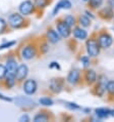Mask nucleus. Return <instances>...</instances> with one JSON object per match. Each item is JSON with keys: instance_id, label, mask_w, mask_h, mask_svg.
I'll use <instances>...</instances> for the list:
<instances>
[{"instance_id": "1a4fd4ad", "label": "nucleus", "mask_w": 114, "mask_h": 122, "mask_svg": "<svg viewBox=\"0 0 114 122\" xmlns=\"http://www.w3.org/2000/svg\"><path fill=\"white\" fill-rule=\"evenodd\" d=\"M28 72H29V69L25 64L18 66V70H16V73H15V78L18 81H22L28 75Z\"/></svg>"}, {"instance_id": "c9c22d12", "label": "nucleus", "mask_w": 114, "mask_h": 122, "mask_svg": "<svg viewBox=\"0 0 114 122\" xmlns=\"http://www.w3.org/2000/svg\"><path fill=\"white\" fill-rule=\"evenodd\" d=\"M110 116L114 117V110H111V112H110Z\"/></svg>"}, {"instance_id": "cd10ccee", "label": "nucleus", "mask_w": 114, "mask_h": 122, "mask_svg": "<svg viewBox=\"0 0 114 122\" xmlns=\"http://www.w3.org/2000/svg\"><path fill=\"white\" fill-rule=\"evenodd\" d=\"M6 66H3V65H0V79H2L3 77L6 76Z\"/></svg>"}, {"instance_id": "9b49d317", "label": "nucleus", "mask_w": 114, "mask_h": 122, "mask_svg": "<svg viewBox=\"0 0 114 122\" xmlns=\"http://www.w3.org/2000/svg\"><path fill=\"white\" fill-rule=\"evenodd\" d=\"M79 77H80V73H79V70L78 69H75V70H71L70 72L68 73V76H67V81L70 84H76L79 81Z\"/></svg>"}, {"instance_id": "0eeeda50", "label": "nucleus", "mask_w": 114, "mask_h": 122, "mask_svg": "<svg viewBox=\"0 0 114 122\" xmlns=\"http://www.w3.org/2000/svg\"><path fill=\"white\" fill-rule=\"evenodd\" d=\"M63 88V80L60 79V78H55V79H52L50 81V89H51L53 92L58 93L62 90Z\"/></svg>"}, {"instance_id": "bb28decb", "label": "nucleus", "mask_w": 114, "mask_h": 122, "mask_svg": "<svg viewBox=\"0 0 114 122\" xmlns=\"http://www.w3.org/2000/svg\"><path fill=\"white\" fill-rule=\"evenodd\" d=\"M48 0H35V4L38 6V7H44L47 4Z\"/></svg>"}, {"instance_id": "f3484780", "label": "nucleus", "mask_w": 114, "mask_h": 122, "mask_svg": "<svg viewBox=\"0 0 114 122\" xmlns=\"http://www.w3.org/2000/svg\"><path fill=\"white\" fill-rule=\"evenodd\" d=\"M110 112L111 110L106 109V108H99V109H96V115L99 118H107L108 116H110Z\"/></svg>"}, {"instance_id": "20e7f679", "label": "nucleus", "mask_w": 114, "mask_h": 122, "mask_svg": "<svg viewBox=\"0 0 114 122\" xmlns=\"http://www.w3.org/2000/svg\"><path fill=\"white\" fill-rule=\"evenodd\" d=\"M34 4H33L32 1L30 0H26L21 3L19 5V11H21L22 15H29L34 11Z\"/></svg>"}, {"instance_id": "9d476101", "label": "nucleus", "mask_w": 114, "mask_h": 122, "mask_svg": "<svg viewBox=\"0 0 114 122\" xmlns=\"http://www.w3.org/2000/svg\"><path fill=\"white\" fill-rule=\"evenodd\" d=\"M22 56L25 60H31L36 56V49L34 46L28 45L26 47H23V49L22 50Z\"/></svg>"}, {"instance_id": "f704fd0d", "label": "nucleus", "mask_w": 114, "mask_h": 122, "mask_svg": "<svg viewBox=\"0 0 114 122\" xmlns=\"http://www.w3.org/2000/svg\"><path fill=\"white\" fill-rule=\"evenodd\" d=\"M0 99L4 100V101H6V102H11V99H9V97H5L4 96H2V94H0Z\"/></svg>"}, {"instance_id": "72a5a7b5", "label": "nucleus", "mask_w": 114, "mask_h": 122, "mask_svg": "<svg viewBox=\"0 0 114 122\" xmlns=\"http://www.w3.org/2000/svg\"><path fill=\"white\" fill-rule=\"evenodd\" d=\"M50 68H57V69H60V67H59V65L57 63H51Z\"/></svg>"}, {"instance_id": "412c9836", "label": "nucleus", "mask_w": 114, "mask_h": 122, "mask_svg": "<svg viewBox=\"0 0 114 122\" xmlns=\"http://www.w3.org/2000/svg\"><path fill=\"white\" fill-rule=\"evenodd\" d=\"M48 115H46L44 113H40L38 115H36L35 118H34V121L35 122H40V121H43V122H45L48 120Z\"/></svg>"}, {"instance_id": "473e14b6", "label": "nucleus", "mask_w": 114, "mask_h": 122, "mask_svg": "<svg viewBox=\"0 0 114 122\" xmlns=\"http://www.w3.org/2000/svg\"><path fill=\"white\" fill-rule=\"evenodd\" d=\"M19 121H22V122H28V121H30V117L28 116V115H22V116L19 118Z\"/></svg>"}, {"instance_id": "2f4dec72", "label": "nucleus", "mask_w": 114, "mask_h": 122, "mask_svg": "<svg viewBox=\"0 0 114 122\" xmlns=\"http://www.w3.org/2000/svg\"><path fill=\"white\" fill-rule=\"evenodd\" d=\"M48 50H49L48 44H47V43H43V45L41 46V51H42V53H46Z\"/></svg>"}, {"instance_id": "b1692460", "label": "nucleus", "mask_w": 114, "mask_h": 122, "mask_svg": "<svg viewBox=\"0 0 114 122\" xmlns=\"http://www.w3.org/2000/svg\"><path fill=\"white\" fill-rule=\"evenodd\" d=\"M39 102L43 106H52L53 105V101L51 99H49V97H42V99H40Z\"/></svg>"}, {"instance_id": "6ab92c4d", "label": "nucleus", "mask_w": 114, "mask_h": 122, "mask_svg": "<svg viewBox=\"0 0 114 122\" xmlns=\"http://www.w3.org/2000/svg\"><path fill=\"white\" fill-rule=\"evenodd\" d=\"M79 24L83 27H89L91 25V20L86 15H80L79 16Z\"/></svg>"}, {"instance_id": "a878e982", "label": "nucleus", "mask_w": 114, "mask_h": 122, "mask_svg": "<svg viewBox=\"0 0 114 122\" xmlns=\"http://www.w3.org/2000/svg\"><path fill=\"white\" fill-rule=\"evenodd\" d=\"M80 61H82V64H83V66L87 68V67H89L90 66V59H89V56H83L82 59H80Z\"/></svg>"}, {"instance_id": "c85d7f7f", "label": "nucleus", "mask_w": 114, "mask_h": 122, "mask_svg": "<svg viewBox=\"0 0 114 122\" xmlns=\"http://www.w3.org/2000/svg\"><path fill=\"white\" fill-rule=\"evenodd\" d=\"M65 105H66V107H68V108H70L71 110H76V109H79V106L78 104H75V103H64Z\"/></svg>"}, {"instance_id": "4468645a", "label": "nucleus", "mask_w": 114, "mask_h": 122, "mask_svg": "<svg viewBox=\"0 0 114 122\" xmlns=\"http://www.w3.org/2000/svg\"><path fill=\"white\" fill-rule=\"evenodd\" d=\"M106 81L105 80H99L98 84L96 85L95 89H96V94L98 97H102L104 92L106 91Z\"/></svg>"}, {"instance_id": "2eb2a0df", "label": "nucleus", "mask_w": 114, "mask_h": 122, "mask_svg": "<svg viewBox=\"0 0 114 122\" xmlns=\"http://www.w3.org/2000/svg\"><path fill=\"white\" fill-rule=\"evenodd\" d=\"M47 38H48V40L51 43H53V44H55V43H57L59 41V35L58 33H57L55 30L53 29H50L47 31Z\"/></svg>"}, {"instance_id": "7ed1b4c3", "label": "nucleus", "mask_w": 114, "mask_h": 122, "mask_svg": "<svg viewBox=\"0 0 114 122\" xmlns=\"http://www.w3.org/2000/svg\"><path fill=\"white\" fill-rule=\"evenodd\" d=\"M98 43H99L100 47H102V48H108V47H110L112 45L113 39H112V37L110 36L109 34L104 33V34H102V35L99 36Z\"/></svg>"}, {"instance_id": "393cba45", "label": "nucleus", "mask_w": 114, "mask_h": 122, "mask_svg": "<svg viewBox=\"0 0 114 122\" xmlns=\"http://www.w3.org/2000/svg\"><path fill=\"white\" fill-rule=\"evenodd\" d=\"M106 90L108 91L109 93L114 94V80L112 81H108L106 84Z\"/></svg>"}, {"instance_id": "6e6552de", "label": "nucleus", "mask_w": 114, "mask_h": 122, "mask_svg": "<svg viewBox=\"0 0 114 122\" xmlns=\"http://www.w3.org/2000/svg\"><path fill=\"white\" fill-rule=\"evenodd\" d=\"M16 70H18V63L14 59H9L6 63V75H13L15 76Z\"/></svg>"}, {"instance_id": "7c9ffc66", "label": "nucleus", "mask_w": 114, "mask_h": 122, "mask_svg": "<svg viewBox=\"0 0 114 122\" xmlns=\"http://www.w3.org/2000/svg\"><path fill=\"white\" fill-rule=\"evenodd\" d=\"M15 44V41H11V42H8V43H6V44H3L0 46V49H3V48H7V47H10L12 45H14Z\"/></svg>"}, {"instance_id": "c756f323", "label": "nucleus", "mask_w": 114, "mask_h": 122, "mask_svg": "<svg viewBox=\"0 0 114 122\" xmlns=\"http://www.w3.org/2000/svg\"><path fill=\"white\" fill-rule=\"evenodd\" d=\"M6 28V22L3 19L0 18V33L4 31V29Z\"/></svg>"}, {"instance_id": "39448f33", "label": "nucleus", "mask_w": 114, "mask_h": 122, "mask_svg": "<svg viewBox=\"0 0 114 122\" xmlns=\"http://www.w3.org/2000/svg\"><path fill=\"white\" fill-rule=\"evenodd\" d=\"M57 31H58V33L60 34V36L64 37V38H67V37L70 35V33H71V31H70V27H68L67 25H66V23L64 21H59L58 23H57Z\"/></svg>"}, {"instance_id": "f257e3e1", "label": "nucleus", "mask_w": 114, "mask_h": 122, "mask_svg": "<svg viewBox=\"0 0 114 122\" xmlns=\"http://www.w3.org/2000/svg\"><path fill=\"white\" fill-rule=\"evenodd\" d=\"M87 51H88V55L90 56L95 57L99 55L100 52V45L98 41H96L95 39H90L87 41Z\"/></svg>"}, {"instance_id": "ddd939ff", "label": "nucleus", "mask_w": 114, "mask_h": 122, "mask_svg": "<svg viewBox=\"0 0 114 122\" xmlns=\"http://www.w3.org/2000/svg\"><path fill=\"white\" fill-rule=\"evenodd\" d=\"M73 36L79 40H85L88 37V33H87L86 30L79 28V27H76L73 30Z\"/></svg>"}, {"instance_id": "4be33fe9", "label": "nucleus", "mask_w": 114, "mask_h": 122, "mask_svg": "<svg viewBox=\"0 0 114 122\" xmlns=\"http://www.w3.org/2000/svg\"><path fill=\"white\" fill-rule=\"evenodd\" d=\"M64 22L66 23V25H67L68 27H70V28H72V27L75 25V19L73 18L72 15H67V16H65Z\"/></svg>"}, {"instance_id": "5701e85b", "label": "nucleus", "mask_w": 114, "mask_h": 122, "mask_svg": "<svg viewBox=\"0 0 114 122\" xmlns=\"http://www.w3.org/2000/svg\"><path fill=\"white\" fill-rule=\"evenodd\" d=\"M103 0H89V4L92 8H98L102 5Z\"/></svg>"}, {"instance_id": "dca6fc26", "label": "nucleus", "mask_w": 114, "mask_h": 122, "mask_svg": "<svg viewBox=\"0 0 114 122\" xmlns=\"http://www.w3.org/2000/svg\"><path fill=\"white\" fill-rule=\"evenodd\" d=\"M85 77H86L87 82H88L89 84H93L97 80V74L94 70H88L86 72Z\"/></svg>"}, {"instance_id": "aec40b11", "label": "nucleus", "mask_w": 114, "mask_h": 122, "mask_svg": "<svg viewBox=\"0 0 114 122\" xmlns=\"http://www.w3.org/2000/svg\"><path fill=\"white\" fill-rule=\"evenodd\" d=\"M15 81H16L15 76H13V75H6V85H7L9 88L14 85Z\"/></svg>"}, {"instance_id": "423d86ee", "label": "nucleus", "mask_w": 114, "mask_h": 122, "mask_svg": "<svg viewBox=\"0 0 114 122\" xmlns=\"http://www.w3.org/2000/svg\"><path fill=\"white\" fill-rule=\"evenodd\" d=\"M37 82L33 79L26 80L25 84H23V90L26 94H34L37 90Z\"/></svg>"}, {"instance_id": "a211bd4d", "label": "nucleus", "mask_w": 114, "mask_h": 122, "mask_svg": "<svg viewBox=\"0 0 114 122\" xmlns=\"http://www.w3.org/2000/svg\"><path fill=\"white\" fill-rule=\"evenodd\" d=\"M100 15H101V16H103L104 19H111L113 16V11H112L111 8L106 7L100 12Z\"/></svg>"}, {"instance_id": "f8f14e48", "label": "nucleus", "mask_w": 114, "mask_h": 122, "mask_svg": "<svg viewBox=\"0 0 114 122\" xmlns=\"http://www.w3.org/2000/svg\"><path fill=\"white\" fill-rule=\"evenodd\" d=\"M71 8V3L69 0H61L56 4L54 10H53V15H56L60 9H70Z\"/></svg>"}, {"instance_id": "f03ea898", "label": "nucleus", "mask_w": 114, "mask_h": 122, "mask_svg": "<svg viewBox=\"0 0 114 122\" xmlns=\"http://www.w3.org/2000/svg\"><path fill=\"white\" fill-rule=\"evenodd\" d=\"M9 25H10L12 28H21L25 23V20H23L22 16L19 15V13H13L9 16Z\"/></svg>"}]
</instances>
